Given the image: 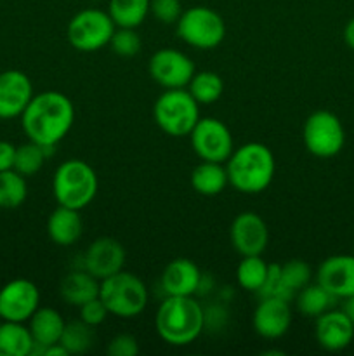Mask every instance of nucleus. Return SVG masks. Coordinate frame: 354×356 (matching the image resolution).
Returning <instances> with one entry per match:
<instances>
[{"label":"nucleus","mask_w":354,"mask_h":356,"mask_svg":"<svg viewBox=\"0 0 354 356\" xmlns=\"http://www.w3.org/2000/svg\"><path fill=\"white\" fill-rule=\"evenodd\" d=\"M92 2H99V0H92Z\"/></svg>","instance_id":"40"},{"label":"nucleus","mask_w":354,"mask_h":356,"mask_svg":"<svg viewBox=\"0 0 354 356\" xmlns=\"http://www.w3.org/2000/svg\"><path fill=\"white\" fill-rule=\"evenodd\" d=\"M75 122V106L66 94L44 90L31 97L21 113V125L30 141L54 148L68 136Z\"/></svg>","instance_id":"1"},{"label":"nucleus","mask_w":354,"mask_h":356,"mask_svg":"<svg viewBox=\"0 0 354 356\" xmlns=\"http://www.w3.org/2000/svg\"><path fill=\"white\" fill-rule=\"evenodd\" d=\"M115 23L106 10L83 9L69 19L66 38L69 45L80 52H96L110 45Z\"/></svg>","instance_id":"9"},{"label":"nucleus","mask_w":354,"mask_h":356,"mask_svg":"<svg viewBox=\"0 0 354 356\" xmlns=\"http://www.w3.org/2000/svg\"><path fill=\"white\" fill-rule=\"evenodd\" d=\"M78 312H80V320L85 322L87 325L94 327V329L99 327L101 323L108 318V315H110V312H108V308L104 306V302L101 301L99 298L83 302V305L78 308Z\"/></svg>","instance_id":"35"},{"label":"nucleus","mask_w":354,"mask_h":356,"mask_svg":"<svg viewBox=\"0 0 354 356\" xmlns=\"http://www.w3.org/2000/svg\"><path fill=\"white\" fill-rule=\"evenodd\" d=\"M267 273L269 264L262 259V256H243L236 268V280L243 291L259 294L266 284Z\"/></svg>","instance_id":"28"},{"label":"nucleus","mask_w":354,"mask_h":356,"mask_svg":"<svg viewBox=\"0 0 354 356\" xmlns=\"http://www.w3.org/2000/svg\"><path fill=\"white\" fill-rule=\"evenodd\" d=\"M189 181L193 190L203 197H215V195L222 193L229 184L224 163L205 162V160H201V163H198L191 170Z\"/></svg>","instance_id":"23"},{"label":"nucleus","mask_w":354,"mask_h":356,"mask_svg":"<svg viewBox=\"0 0 354 356\" xmlns=\"http://www.w3.org/2000/svg\"><path fill=\"white\" fill-rule=\"evenodd\" d=\"M33 83L26 73L19 70H6L0 73V118L21 117L33 97Z\"/></svg>","instance_id":"16"},{"label":"nucleus","mask_w":354,"mask_h":356,"mask_svg":"<svg viewBox=\"0 0 354 356\" xmlns=\"http://www.w3.org/2000/svg\"><path fill=\"white\" fill-rule=\"evenodd\" d=\"M316 282L337 299L354 296V254L326 257L316 271Z\"/></svg>","instance_id":"17"},{"label":"nucleus","mask_w":354,"mask_h":356,"mask_svg":"<svg viewBox=\"0 0 354 356\" xmlns=\"http://www.w3.org/2000/svg\"><path fill=\"white\" fill-rule=\"evenodd\" d=\"M344 301H346V305H344V312L347 313V316H349V318L353 320V323H354V296L344 299Z\"/></svg>","instance_id":"39"},{"label":"nucleus","mask_w":354,"mask_h":356,"mask_svg":"<svg viewBox=\"0 0 354 356\" xmlns=\"http://www.w3.org/2000/svg\"><path fill=\"white\" fill-rule=\"evenodd\" d=\"M99 285L101 282L97 280L96 277H92L89 271H69V273L61 280L59 294H61L62 301L80 308L83 302L99 298Z\"/></svg>","instance_id":"22"},{"label":"nucleus","mask_w":354,"mask_h":356,"mask_svg":"<svg viewBox=\"0 0 354 356\" xmlns=\"http://www.w3.org/2000/svg\"><path fill=\"white\" fill-rule=\"evenodd\" d=\"M35 341L30 329L21 322L0 323V356H30Z\"/></svg>","instance_id":"24"},{"label":"nucleus","mask_w":354,"mask_h":356,"mask_svg":"<svg viewBox=\"0 0 354 356\" xmlns=\"http://www.w3.org/2000/svg\"><path fill=\"white\" fill-rule=\"evenodd\" d=\"M28 197L26 177L14 169L0 172V209H17Z\"/></svg>","instance_id":"32"},{"label":"nucleus","mask_w":354,"mask_h":356,"mask_svg":"<svg viewBox=\"0 0 354 356\" xmlns=\"http://www.w3.org/2000/svg\"><path fill=\"white\" fill-rule=\"evenodd\" d=\"M344 40H346L347 47L354 51V17L347 21L346 28H344Z\"/></svg>","instance_id":"38"},{"label":"nucleus","mask_w":354,"mask_h":356,"mask_svg":"<svg viewBox=\"0 0 354 356\" xmlns=\"http://www.w3.org/2000/svg\"><path fill=\"white\" fill-rule=\"evenodd\" d=\"M153 117L165 134L184 138L200 120V104L187 89H165L155 101Z\"/></svg>","instance_id":"6"},{"label":"nucleus","mask_w":354,"mask_h":356,"mask_svg":"<svg viewBox=\"0 0 354 356\" xmlns=\"http://www.w3.org/2000/svg\"><path fill=\"white\" fill-rule=\"evenodd\" d=\"M312 270L305 261L292 259L280 264V294L278 298L285 301H294L298 291L311 284Z\"/></svg>","instance_id":"26"},{"label":"nucleus","mask_w":354,"mask_h":356,"mask_svg":"<svg viewBox=\"0 0 354 356\" xmlns=\"http://www.w3.org/2000/svg\"><path fill=\"white\" fill-rule=\"evenodd\" d=\"M0 323H2V318H0Z\"/></svg>","instance_id":"41"},{"label":"nucleus","mask_w":354,"mask_h":356,"mask_svg":"<svg viewBox=\"0 0 354 356\" xmlns=\"http://www.w3.org/2000/svg\"><path fill=\"white\" fill-rule=\"evenodd\" d=\"M302 141L311 155L318 159H332L342 152L346 131L335 113L328 110H316L305 118Z\"/></svg>","instance_id":"8"},{"label":"nucleus","mask_w":354,"mask_h":356,"mask_svg":"<svg viewBox=\"0 0 354 356\" xmlns=\"http://www.w3.org/2000/svg\"><path fill=\"white\" fill-rule=\"evenodd\" d=\"M96 343V332L94 327L87 325L82 320L68 322L62 330L59 344L68 351V355H83L90 350Z\"/></svg>","instance_id":"30"},{"label":"nucleus","mask_w":354,"mask_h":356,"mask_svg":"<svg viewBox=\"0 0 354 356\" xmlns=\"http://www.w3.org/2000/svg\"><path fill=\"white\" fill-rule=\"evenodd\" d=\"M295 309H297L301 315L307 316V318H318L319 315H323L325 312L332 309L335 306L337 298L330 294L325 287L314 282V284L305 285L302 291L297 292V296L294 298Z\"/></svg>","instance_id":"25"},{"label":"nucleus","mask_w":354,"mask_h":356,"mask_svg":"<svg viewBox=\"0 0 354 356\" xmlns=\"http://www.w3.org/2000/svg\"><path fill=\"white\" fill-rule=\"evenodd\" d=\"M110 47L120 58H134L141 52L142 40L135 28H115Z\"/></svg>","instance_id":"33"},{"label":"nucleus","mask_w":354,"mask_h":356,"mask_svg":"<svg viewBox=\"0 0 354 356\" xmlns=\"http://www.w3.org/2000/svg\"><path fill=\"white\" fill-rule=\"evenodd\" d=\"M99 190L97 174L85 160L69 159L56 169L52 193L58 205L82 211L92 204Z\"/></svg>","instance_id":"4"},{"label":"nucleus","mask_w":354,"mask_h":356,"mask_svg":"<svg viewBox=\"0 0 354 356\" xmlns=\"http://www.w3.org/2000/svg\"><path fill=\"white\" fill-rule=\"evenodd\" d=\"M49 148L38 145V143L30 141L16 146V156H14V170L19 172L21 176L31 177L37 172H40L47 160Z\"/></svg>","instance_id":"31"},{"label":"nucleus","mask_w":354,"mask_h":356,"mask_svg":"<svg viewBox=\"0 0 354 356\" xmlns=\"http://www.w3.org/2000/svg\"><path fill=\"white\" fill-rule=\"evenodd\" d=\"M314 320V337L323 350L342 351L353 343L354 323L344 309L332 308Z\"/></svg>","instance_id":"18"},{"label":"nucleus","mask_w":354,"mask_h":356,"mask_svg":"<svg viewBox=\"0 0 354 356\" xmlns=\"http://www.w3.org/2000/svg\"><path fill=\"white\" fill-rule=\"evenodd\" d=\"M40 308V291L28 278H14L0 289V318L3 322H28Z\"/></svg>","instance_id":"12"},{"label":"nucleus","mask_w":354,"mask_h":356,"mask_svg":"<svg viewBox=\"0 0 354 356\" xmlns=\"http://www.w3.org/2000/svg\"><path fill=\"white\" fill-rule=\"evenodd\" d=\"M108 14L117 28H137L149 14V0H110Z\"/></svg>","instance_id":"27"},{"label":"nucleus","mask_w":354,"mask_h":356,"mask_svg":"<svg viewBox=\"0 0 354 356\" xmlns=\"http://www.w3.org/2000/svg\"><path fill=\"white\" fill-rule=\"evenodd\" d=\"M177 35L189 47L208 51L222 44L226 23L219 13L205 6H194L183 10L177 19Z\"/></svg>","instance_id":"7"},{"label":"nucleus","mask_w":354,"mask_h":356,"mask_svg":"<svg viewBox=\"0 0 354 356\" xmlns=\"http://www.w3.org/2000/svg\"><path fill=\"white\" fill-rule=\"evenodd\" d=\"M14 156H16V146L9 141H0V172L14 169Z\"/></svg>","instance_id":"37"},{"label":"nucleus","mask_w":354,"mask_h":356,"mask_svg":"<svg viewBox=\"0 0 354 356\" xmlns=\"http://www.w3.org/2000/svg\"><path fill=\"white\" fill-rule=\"evenodd\" d=\"M99 299L110 315L118 318H135L148 306V287L134 273L118 271L101 280Z\"/></svg>","instance_id":"5"},{"label":"nucleus","mask_w":354,"mask_h":356,"mask_svg":"<svg viewBox=\"0 0 354 356\" xmlns=\"http://www.w3.org/2000/svg\"><path fill=\"white\" fill-rule=\"evenodd\" d=\"M191 148L205 162L226 163L235 149V141L228 125L214 117H200L189 132Z\"/></svg>","instance_id":"10"},{"label":"nucleus","mask_w":354,"mask_h":356,"mask_svg":"<svg viewBox=\"0 0 354 356\" xmlns=\"http://www.w3.org/2000/svg\"><path fill=\"white\" fill-rule=\"evenodd\" d=\"M252 325L257 336L264 339H280L292 325L290 301L267 296L260 298L252 316Z\"/></svg>","instance_id":"15"},{"label":"nucleus","mask_w":354,"mask_h":356,"mask_svg":"<svg viewBox=\"0 0 354 356\" xmlns=\"http://www.w3.org/2000/svg\"><path fill=\"white\" fill-rule=\"evenodd\" d=\"M186 89L198 104H212L221 99L224 92V82L219 73L205 70V72H194Z\"/></svg>","instance_id":"29"},{"label":"nucleus","mask_w":354,"mask_h":356,"mask_svg":"<svg viewBox=\"0 0 354 356\" xmlns=\"http://www.w3.org/2000/svg\"><path fill=\"white\" fill-rule=\"evenodd\" d=\"M65 318L61 313L54 308H38L28 320V329H30L31 337L35 341L33 353L31 355H44L45 348L58 344L65 330Z\"/></svg>","instance_id":"20"},{"label":"nucleus","mask_w":354,"mask_h":356,"mask_svg":"<svg viewBox=\"0 0 354 356\" xmlns=\"http://www.w3.org/2000/svg\"><path fill=\"white\" fill-rule=\"evenodd\" d=\"M231 245L239 256H262L269 242L266 221L257 212H239L229 228Z\"/></svg>","instance_id":"13"},{"label":"nucleus","mask_w":354,"mask_h":356,"mask_svg":"<svg viewBox=\"0 0 354 356\" xmlns=\"http://www.w3.org/2000/svg\"><path fill=\"white\" fill-rule=\"evenodd\" d=\"M149 13L163 24L177 23L183 14L180 0H149Z\"/></svg>","instance_id":"34"},{"label":"nucleus","mask_w":354,"mask_h":356,"mask_svg":"<svg viewBox=\"0 0 354 356\" xmlns=\"http://www.w3.org/2000/svg\"><path fill=\"white\" fill-rule=\"evenodd\" d=\"M83 221L80 211L58 205L47 219V235L56 245L69 247L82 236Z\"/></svg>","instance_id":"21"},{"label":"nucleus","mask_w":354,"mask_h":356,"mask_svg":"<svg viewBox=\"0 0 354 356\" xmlns=\"http://www.w3.org/2000/svg\"><path fill=\"white\" fill-rule=\"evenodd\" d=\"M148 72L163 89H186L196 68L189 56L177 49L165 47L158 49L149 58Z\"/></svg>","instance_id":"11"},{"label":"nucleus","mask_w":354,"mask_h":356,"mask_svg":"<svg viewBox=\"0 0 354 356\" xmlns=\"http://www.w3.org/2000/svg\"><path fill=\"white\" fill-rule=\"evenodd\" d=\"M229 184L239 193H262L273 183L276 172L274 155L262 143H245L233 149L226 160Z\"/></svg>","instance_id":"3"},{"label":"nucleus","mask_w":354,"mask_h":356,"mask_svg":"<svg viewBox=\"0 0 354 356\" xmlns=\"http://www.w3.org/2000/svg\"><path fill=\"white\" fill-rule=\"evenodd\" d=\"M201 282L200 268L186 257L172 259L162 271L163 292L167 296H194Z\"/></svg>","instance_id":"19"},{"label":"nucleus","mask_w":354,"mask_h":356,"mask_svg":"<svg viewBox=\"0 0 354 356\" xmlns=\"http://www.w3.org/2000/svg\"><path fill=\"white\" fill-rule=\"evenodd\" d=\"M125 259L127 252L117 238L101 236L87 247L83 254V270L101 282L124 270Z\"/></svg>","instance_id":"14"},{"label":"nucleus","mask_w":354,"mask_h":356,"mask_svg":"<svg viewBox=\"0 0 354 356\" xmlns=\"http://www.w3.org/2000/svg\"><path fill=\"white\" fill-rule=\"evenodd\" d=\"M106 353L110 356H135L139 353V343L130 334H117L108 344Z\"/></svg>","instance_id":"36"},{"label":"nucleus","mask_w":354,"mask_h":356,"mask_svg":"<svg viewBox=\"0 0 354 356\" xmlns=\"http://www.w3.org/2000/svg\"><path fill=\"white\" fill-rule=\"evenodd\" d=\"M205 312L193 296H167L155 315L160 339L170 346H187L203 332Z\"/></svg>","instance_id":"2"}]
</instances>
